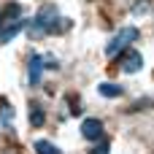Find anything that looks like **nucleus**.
Here are the masks:
<instances>
[{
	"mask_svg": "<svg viewBox=\"0 0 154 154\" xmlns=\"http://www.w3.org/2000/svg\"><path fill=\"white\" fill-rule=\"evenodd\" d=\"M16 19H22V5H19V3H8V5L0 11V30L8 27V24H14Z\"/></svg>",
	"mask_w": 154,
	"mask_h": 154,
	"instance_id": "obj_5",
	"label": "nucleus"
},
{
	"mask_svg": "<svg viewBox=\"0 0 154 154\" xmlns=\"http://www.w3.org/2000/svg\"><path fill=\"white\" fill-rule=\"evenodd\" d=\"M141 65H143V57H141V51H133V49H127V51L119 57V68H122L125 73H138V70H141Z\"/></svg>",
	"mask_w": 154,
	"mask_h": 154,
	"instance_id": "obj_3",
	"label": "nucleus"
},
{
	"mask_svg": "<svg viewBox=\"0 0 154 154\" xmlns=\"http://www.w3.org/2000/svg\"><path fill=\"white\" fill-rule=\"evenodd\" d=\"M27 24H30V19H16L14 24L3 27V30H0V46H3V43H8V41H11V38H14V35H16L19 30H24Z\"/></svg>",
	"mask_w": 154,
	"mask_h": 154,
	"instance_id": "obj_6",
	"label": "nucleus"
},
{
	"mask_svg": "<svg viewBox=\"0 0 154 154\" xmlns=\"http://www.w3.org/2000/svg\"><path fill=\"white\" fill-rule=\"evenodd\" d=\"M108 152H111V149H108V143H106V141H100L97 146H92V149H89V154H108Z\"/></svg>",
	"mask_w": 154,
	"mask_h": 154,
	"instance_id": "obj_12",
	"label": "nucleus"
},
{
	"mask_svg": "<svg viewBox=\"0 0 154 154\" xmlns=\"http://www.w3.org/2000/svg\"><path fill=\"white\" fill-rule=\"evenodd\" d=\"M97 92H100L103 97H122L125 89H122L119 84H114V81H103V84L97 87Z\"/></svg>",
	"mask_w": 154,
	"mask_h": 154,
	"instance_id": "obj_8",
	"label": "nucleus"
},
{
	"mask_svg": "<svg viewBox=\"0 0 154 154\" xmlns=\"http://www.w3.org/2000/svg\"><path fill=\"white\" fill-rule=\"evenodd\" d=\"M138 41V27H122L106 46V57H119L122 51H127V46Z\"/></svg>",
	"mask_w": 154,
	"mask_h": 154,
	"instance_id": "obj_2",
	"label": "nucleus"
},
{
	"mask_svg": "<svg viewBox=\"0 0 154 154\" xmlns=\"http://www.w3.org/2000/svg\"><path fill=\"white\" fill-rule=\"evenodd\" d=\"M32 149H35V154H62L54 143H49V141H35Z\"/></svg>",
	"mask_w": 154,
	"mask_h": 154,
	"instance_id": "obj_10",
	"label": "nucleus"
},
{
	"mask_svg": "<svg viewBox=\"0 0 154 154\" xmlns=\"http://www.w3.org/2000/svg\"><path fill=\"white\" fill-rule=\"evenodd\" d=\"M11 119H14V108H11L8 103H0V122L11 125Z\"/></svg>",
	"mask_w": 154,
	"mask_h": 154,
	"instance_id": "obj_11",
	"label": "nucleus"
},
{
	"mask_svg": "<svg viewBox=\"0 0 154 154\" xmlns=\"http://www.w3.org/2000/svg\"><path fill=\"white\" fill-rule=\"evenodd\" d=\"M70 27V19H62V16H57V11L54 8H43L35 19H30V24H27V30L32 32V35H51V32H62V30H68Z\"/></svg>",
	"mask_w": 154,
	"mask_h": 154,
	"instance_id": "obj_1",
	"label": "nucleus"
},
{
	"mask_svg": "<svg viewBox=\"0 0 154 154\" xmlns=\"http://www.w3.org/2000/svg\"><path fill=\"white\" fill-rule=\"evenodd\" d=\"M41 70H43V57L41 54H32L30 57V84H38L41 81Z\"/></svg>",
	"mask_w": 154,
	"mask_h": 154,
	"instance_id": "obj_7",
	"label": "nucleus"
},
{
	"mask_svg": "<svg viewBox=\"0 0 154 154\" xmlns=\"http://www.w3.org/2000/svg\"><path fill=\"white\" fill-rule=\"evenodd\" d=\"M46 122V116H43V108L38 106V103H30V125L32 127H41Z\"/></svg>",
	"mask_w": 154,
	"mask_h": 154,
	"instance_id": "obj_9",
	"label": "nucleus"
},
{
	"mask_svg": "<svg viewBox=\"0 0 154 154\" xmlns=\"http://www.w3.org/2000/svg\"><path fill=\"white\" fill-rule=\"evenodd\" d=\"M81 135L87 141H103V122L100 119H84L81 122Z\"/></svg>",
	"mask_w": 154,
	"mask_h": 154,
	"instance_id": "obj_4",
	"label": "nucleus"
}]
</instances>
